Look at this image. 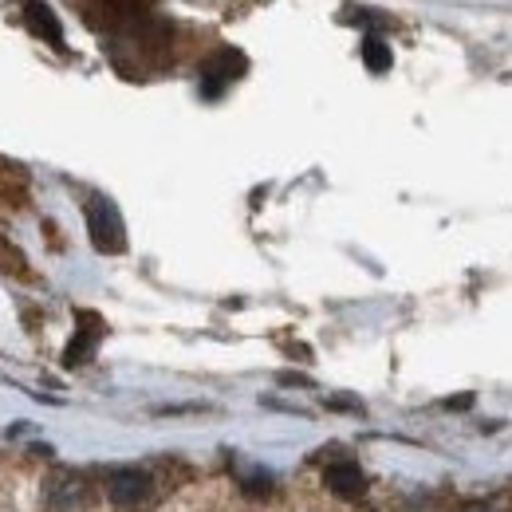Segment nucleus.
I'll use <instances>...</instances> for the list:
<instances>
[{"instance_id": "3", "label": "nucleus", "mask_w": 512, "mask_h": 512, "mask_svg": "<svg viewBox=\"0 0 512 512\" xmlns=\"http://www.w3.org/2000/svg\"><path fill=\"white\" fill-rule=\"evenodd\" d=\"M75 335H71V343H67L64 351V367H79V363H87L91 355H95V347H99V339L107 335V323L99 320L95 312H75Z\"/></svg>"}, {"instance_id": "9", "label": "nucleus", "mask_w": 512, "mask_h": 512, "mask_svg": "<svg viewBox=\"0 0 512 512\" xmlns=\"http://www.w3.org/2000/svg\"><path fill=\"white\" fill-rule=\"evenodd\" d=\"M457 512H497V509H493L489 501H465V505H461Z\"/></svg>"}, {"instance_id": "5", "label": "nucleus", "mask_w": 512, "mask_h": 512, "mask_svg": "<svg viewBox=\"0 0 512 512\" xmlns=\"http://www.w3.org/2000/svg\"><path fill=\"white\" fill-rule=\"evenodd\" d=\"M323 481H327V489H331L335 497H343V501H359V497L367 493V477H363V469H359L355 461H335V465H327Z\"/></svg>"}, {"instance_id": "2", "label": "nucleus", "mask_w": 512, "mask_h": 512, "mask_svg": "<svg viewBox=\"0 0 512 512\" xmlns=\"http://www.w3.org/2000/svg\"><path fill=\"white\" fill-rule=\"evenodd\" d=\"M245 67H249V60H245L237 48L213 52V56L205 60V67H201V91H205V95H221L225 83H233V79L245 75Z\"/></svg>"}, {"instance_id": "6", "label": "nucleus", "mask_w": 512, "mask_h": 512, "mask_svg": "<svg viewBox=\"0 0 512 512\" xmlns=\"http://www.w3.org/2000/svg\"><path fill=\"white\" fill-rule=\"evenodd\" d=\"M24 24H28L32 36L48 40L52 48H64V24L56 20V12H52L44 0H28V4H24Z\"/></svg>"}, {"instance_id": "8", "label": "nucleus", "mask_w": 512, "mask_h": 512, "mask_svg": "<svg viewBox=\"0 0 512 512\" xmlns=\"http://www.w3.org/2000/svg\"><path fill=\"white\" fill-rule=\"evenodd\" d=\"M241 489L249 493V497H268L272 493V477L268 473H241Z\"/></svg>"}, {"instance_id": "1", "label": "nucleus", "mask_w": 512, "mask_h": 512, "mask_svg": "<svg viewBox=\"0 0 512 512\" xmlns=\"http://www.w3.org/2000/svg\"><path fill=\"white\" fill-rule=\"evenodd\" d=\"M87 229H91V241H95L99 253H123L127 249L123 217L107 197H91L87 201Z\"/></svg>"}, {"instance_id": "7", "label": "nucleus", "mask_w": 512, "mask_h": 512, "mask_svg": "<svg viewBox=\"0 0 512 512\" xmlns=\"http://www.w3.org/2000/svg\"><path fill=\"white\" fill-rule=\"evenodd\" d=\"M390 44L386 40H379V36H367L363 40V64L371 67V71H390Z\"/></svg>"}, {"instance_id": "4", "label": "nucleus", "mask_w": 512, "mask_h": 512, "mask_svg": "<svg viewBox=\"0 0 512 512\" xmlns=\"http://www.w3.org/2000/svg\"><path fill=\"white\" fill-rule=\"evenodd\" d=\"M150 477L142 473V469H115L111 477H107V497L115 501V505H123V509H134V505H142L146 497H150Z\"/></svg>"}, {"instance_id": "10", "label": "nucleus", "mask_w": 512, "mask_h": 512, "mask_svg": "<svg viewBox=\"0 0 512 512\" xmlns=\"http://www.w3.org/2000/svg\"><path fill=\"white\" fill-rule=\"evenodd\" d=\"M469 402H473V398H469V394H461V398H449V406H453V410H457V406H461V410H465V406H469Z\"/></svg>"}]
</instances>
